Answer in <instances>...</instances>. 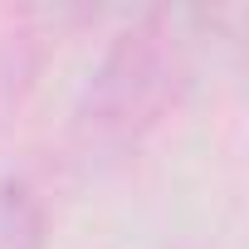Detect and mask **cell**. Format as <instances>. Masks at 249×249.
<instances>
[{
	"label": "cell",
	"mask_w": 249,
	"mask_h": 249,
	"mask_svg": "<svg viewBox=\"0 0 249 249\" xmlns=\"http://www.w3.org/2000/svg\"><path fill=\"white\" fill-rule=\"evenodd\" d=\"M186 88V44L171 15H142L98 59L78 107L73 132L88 152L137 147Z\"/></svg>",
	"instance_id": "1"
},
{
	"label": "cell",
	"mask_w": 249,
	"mask_h": 249,
	"mask_svg": "<svg viewBox=\"0 0 249 249\" xmlns=\"http://www.w3.org/2000/svg\"><path fill=\"white\" fill-rule=\"evenodd\" d=\"M0 249H44V205L25 181L0 191Z\"/></svg>",
	"instance_id": "2"
}]
</instances>
